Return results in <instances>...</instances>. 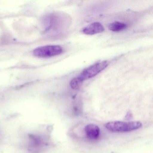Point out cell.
<instances>
[{"instance_id": "1", "label": "cell", "mask_w": 153, "mask_h": 153, "mask_svg": "<svg viewBox=\"0 0 153 153\" xmlns=\"http://www.w3.org/2000/svg\"><path fill=\"white\" fill-rule=\"evenodd\" d=\"M49 142L46 135L36 133L29 134L27 140V149L30 153H41L49 146Z\"/></svg>"}, {"instance_id": "2", "label": "cell", "mask_w": 153, "mask_h": 153, "mask_svg": "<svg viewBox=\"0 0 153 153\" xmlns=\"http://www.w3.org/2000/svg\"><path fill=\"white\" fill-rule=\"evenodd\" d=\"M142 125V123L139 121H114L107 123L105 126L107 130L112 132H126L138 129Z\"/></svg>"}, {"instance_id": "3", "label": "cell", "mask_w": 153, "mask_h": 153, "mask_svg": "<svg viewBox=\"0 0 153 153\" xmlns=\"http://www.w3.org/2000/svg\"><path fill=\"white\" fill-rule=\"evenodd\" d=\"M63 49L59 45H46L35 49L33 54L36 57L39 58H51L60 55Z\"/></svg>"}, {"instance_id": "4", "label": "cell", "mask_w": 153, "mask_h": 153, "mask_svg": "<svg viewBox=\"0 0 153 153\" xmlns=\"http://www.w3.org/2000/svg\"><path fill=\"white\" fill-rule=\"evenodd\" d=\"M108 63L106 61L97 62L84 70L81 74L77 77L82 82L84 80L94 77L104 70L108 66Z\"/></svg>"}, {"instance_id": "5", "label": "cell", "mask_w": 153, "mask_h": 153, "mask_svg": "<svg viewBox=\"0 0 153 153\" xmlns=\"http://www.w3.org/2000/svg\"><path fill=\"white\" fill-rule=\"evenodd\" d=\"M85 131L87 137L91 140H96L100 136V128L96 124H88L85 127Z\"/></svg>"}, {"instance_id": "6", "label": "cell", "mask_w": 153, "mask_h": 153, "mask_svg": "<svg viewBox=\"0 0 153 153\" xmlns=\"http://www.w3.org/2000/svg\"><path fill=\"white\" fill-rule=\"evenodd\" d=\"M104 30V27L101 23L95 22L85 27L82 32L85 34L92 35L102 33Z\"/></svg>"}, {"instance_id": "7", "label": "cell", "mask_w": 153, "mask_h": 153, "mask_svg": "<svg viewBox=\"0 0 153 153\" xmlns=\"http://www.w3.org/2000/svg\"><path fill=\"white\" fill-rule=\"evenodd\" d=\"M108 27L113 32H120L125 30L127 27V25L122 22H115L111 23Z\"/></svg>"}, {"instance_id": "8", "label": "cell", "mask_w": 153, "mask_h": 153, "mask_svg": "<svg viewBox=\"0 0 153 153\" xmlns=\"http://www.w3.org/2000/svg\"><path fill=\"white\" fill-rule=\"evenodd\" d=\"M82 82L77 77L73 79L70 82V86L71 88L74 89H79V88L81 86Z\"/></svg>"}]
</instances>
